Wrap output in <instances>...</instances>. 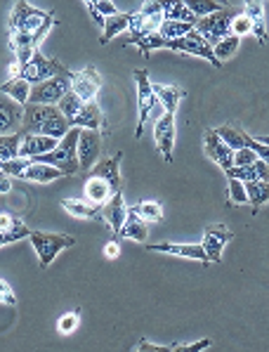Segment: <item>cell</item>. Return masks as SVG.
<instances>
[{
	"mask_svg": "<svg viewBox=\"0 0 269 352\" xmlns=\"http://www.w3.org/2000/svg\"><path fill=\"white\" fill-rule=\"evenodd\" d=\"M21 133L45 135V138L62 140L71 130V123L67 121L62 111L52 104H31L26 102L24 113H21Z\"/></svg>",
	"mask_w": 269,
	"mask_h": 352,
	"instance_id": "6da1fadb",
	"label": "cell"
},
{
	"mask_svg": "<svg viewBox=\"0 0 269 352\" xmlns=\"http://www.w3.org/2000/svg\"><path fill=\"white\" fill-rule=\"evenodd\" d=\"M163 10H165V3H159V0H149V3L142 5L139 12L130 14V21H128V36L126 45L134 43L137 45L139 41H144L147 36L152 34H159L161 24H163Z\"/></svg>",
	"mask_w": 269,
	"mask_h": 352,
	"instance_id": "7a4b0ae2",
	"label": "cell"
},
{
	"mask_svg": "<svg viewBox=\"0 0 269 352\" xmlns=\"http://www.w3.org/2000/svg\"><path fill=\"white\" fill-rule=\"evenodd\" d=\"M78 135H80V128H71L59 144L52 151L43 156H36V164H47L57 170H62L64 175H73L78 168V154H76V147H78Z\"/></svg>",
	"mask_w": 269,
	"mask_h": 352,
	"instance_id": "3957f363",
	"label": "cell"
},
{
	"mask_svg": "<svg viewBox=\"0 0 269 352\" xmlns=\"http://www.w3.org/2000/svg\"><path fill=\"white\" fill-rule=\"evenodd\" d=\"M50 19H55V12H40L38 8H31L26 0L14 3L10 14V31L12 34H38Z\"/></svg>",
	"mask_w": 269,
	"mask_h": 352,
	"instance_id": "277c9868",
	"label": "cell"
},
{
	"mask_svg": "<svg viewBox=\"0 0 269 352\" xmlns=\"http://www.w3.org/2000/svg\"><path fill=\"white\" fill-rule=\"evenodd\" d=\"M57 76H67V78H71L73 74L69 72L62 62H57V59H45L40 52H34V57L29 59V64H26L24 69H19L17 78L26 80V83H31V85H38V83H45V80H50V78H57Z\"/></svg>",
	"mask_w": 269,
	"mask_h": 352,
	"instance_id": "5b68a950",
	"label": "cell"
},
{
	"mask_svg": "<svg viewBox=\"0 0 269 352\" xmlns=\"http://www.w3.org/2000/svg\"><path fill=\"white\" fill-rule=\"evenodd\" d=\"M31 243H34L36 253H38L40 267H50V263L57 258V253L62 248L76 246V239L67 234H52V232H31L29 234Z\"/></svg>",
	"mask_w": 269,
	"mask_h": 352,
	"instance_id": "8992f818",
	"label": "cell"
},
{
	"mask_svg": "<svg viewBox=\"0 0 269 352\" xmlns=\"http://www.w3.org/2000/svg\"><path fill=\"white\" fill-rule=\"evenodd\" d=\"M231 19H234V14H231L229 8H222L220 12H213L208 14V17H201L196 21V26H194V31H196L198 36L206 38L208 45H218L222 38L231 36Z\"/></svg>",
	"mask_w": 269,
	"mask_h": 352,
	"instance_id": "52a82bcc",
	"label": "cell"
},
{
	"mask_svg": "<svg viewBox=\"0 0 269 352\" xmlns=\"http://www.w3.org/2000/svg\"><path fill=\"white\" fill-rule=\"evenodd\" d=\"M73 76H76V74H73ZM73 76H71V78H67V76H57V78H50V80H45V83L31 85L29 102H31V104H52V107H55L64 95L71 93Z\"/></svg>",
	"mask_w": 269,
	"mask_h": 352,
	"instance_id": "ba28073f",
	"label": "cell"
},
{
	"mask_svg": "<svg viewBox=\"0 0 269 352\" xmlns=\"http://www.w3.org/2000/svg\"><path fill=\"white\" fill-rule=\"evenodd\" d=\"M215 135H218L220 140H222L224 144H227L229 149H250L257 154V159H265L269 156V147L267 142H262V140H255L250 138L248 133H244L241 128H231V126H224V128H218L215 130Z\"/></svg>",
	"mask_w": 269,
	"mask_h": 352,
	"instance_id": "9c48e42d",
	"label": "cell"
},
{
	"mask_svg": "<svg viewBox=\"0 0 269 352\" xmlns=\"http://www.w3.org/2000/svg\"><path fill=\"white\" fill-rule=\"evenodd\" d=\"M132 78L137 80V104H139V121H137V130H134V138H142L147 118L156 104V95L152 90V83H149V74L144 69H134Z\"/></svg>",
	"mask_w": 269,
	"mask_h": 352,
	"instance_id": "30bf717a",
	"label": "cell"
},
{
	"mask_svg": "<svg viewBox=\"0 0 269 352\" xmlns=\"http://www.w3.org/2000/svg\"><path fill=\"white\" fill-rule=\"evenodd\" d=\"M168 50H175V52H182V55H196V57H203L213 64V67H222V64L215 59L213 55V47L206 43V38L198 36L196 31H189L187 36L177 38V41H168Z\"/></svg>",
	"mask_w": 269,
	"mask_h": 352,
	"instance_id": "8fae6325",
	"label": "cell"
},
{
	"mask_svg": "<svg viewBox=\"0 0 269 352\" xmlns=\"http://www.w3.org/2000/svg\"><path fill=\"white\" fill-rule=\"evenodd\" d=\"M100 151H102V135L100 130H88V128H80L78 135V168L80 170H90L97 159H100Z\"/></svg>",
	"mask_w": 269,
	"mask_h": 352,
	"instance_id": "7c38bea8",
	"label": "cell"
},
{
	"mask_svg": "<svg viewBox=\"0 0 269 352\" xmlns=\"http://www.w3.org/2000/svg\"><path fill=\"white\" fill-rule=\"evenodd\" d=\"M231 230L227 225H208L203 232V253L208 256L211 263H220L222 260V248L227 246V241H231Z\"/></svg>",
	"mask_w": 269,
	"mask_h": 352,
	"instance_id": "4fadbf2b",
	"label": "cell"
},
{
	"mask_svg": "<svg viewBox=\"0 0 269 352\" xmlns=\"http://www.w3.org/2000/svg\"><path fill=\"white\" fill-rule=\"evenodd\" d=\"M154 138L156 144H159V151L163 154L165 164H173V144H175V113L165 111L163 116L159 118L154 128Z\"/></svg>",
	"mask_w": 269,
	"mask_h": 352,
	"instance_id": "5bb4252c",
	"label": "cell"
},
{
	"mask_svg": "<svg viewBox=\"0 0 269 352\" xmlns=\"http://www.w3.org/2000/svg\"><path fill=\"white\" fill-rule=\"evenodd\" d=\"M203 147H206L208 159H213L222 170L234 166V149H229L227 144L215 135V130H206V133H203Z\"/></svg>",
	"mask_w": 269,
	"mask_h": 352,
	"instance_id": "9a60e30c",
	"label": "cell"
},
{
	"mask_svg": "<svg viewBox=\"0 0 269 352\" xmlns=\"http://www.w3.org/2000/svg\"><path fill=\"white\" fill-rule=\"evenodd\" d=\"M59 144L55 138H45V135H31L21 133V144H19V159H36L47 151H52Z\"/></svg>",
	"mask_w": 269,
	"mask_h": 352,
	"instance_id": "2e32d148",
	"label": "cell"
},
{
	"mask_svg": "<svg viewBox=\"0 0 269 352\" xmlns=\"http://www.w3.org/2000/svg\"><path fill=\"white\" fill-rule=\"evenodd\" d=\"M100 88H102V76L95 72V67H88V69H83L80 74L73 76L71 90L83 102H93L95 95L100 93Z\"/></svg>",
	"mask_w": 269,
	"mask_h": 352,
	"instance_id": "e0dca14e",
	"label": "cell"
},
{
	"mask_svg": "<svg viewBox=\"0 0 269 352\" xmlns=\"http://www.w3.org/2000/svg\"><path fill=\"white\" fill-rule=\"evenodd\" d=\"M149 251H159V253H170V256H180V258H191V260H198V263H211L208 256L203 253L201 243H194V246H187V243H170V241H163V243H149Z\"/></svg>",
	"mask_w": 269,
	"mask_h": 352,
	"instance_id": "ac0fdd59",
	"label": "cell"
},
{
	"mask_svg": "<svg viewBox=\"0 0 269 352\" xmlns=\"http://www.w3.org/2000/svg\"><path fill=\"white\" fill-rule=\"evenodd\" d=\"M121 159H123V151H118V154L109 156V159H104L93 166V175L102 177L104 182H109L114 192L121 189Z\"/></svg>",
	"mask_w": 269,
	"mask_h": 352,
	"instance_id": "d6986e66",
	"label": "cell"
},
{
	"mask_svg": "<svg viewBox=\"0 0 269 352\" xmlns=\"http://www.w3.org/2000/svg\"><path fill=\"white\" fill-rule=\"evenodd\" d=\"M102 215H104L106 225L114 230V234H118V230H121V225L126 223L128 218V208H126V201H123V194L121 189L118 192L111 194V199L102 206Z\"/></svg>",
	"mask_w": 269,
	"mask_h": 352,
	"instance_id": "ffe728a7",
	"label": "cell"
},
{
	"mask_svg": "<svg viewBox=\"0 0 269 352\" xmlns=\"http://www.w3.org/2000/svg\"><path fill=\"white\" fill-rule=\"evenodd\" d=\"M224 173H227V177H236L241 182H253V180H267L269 168L265 159H255L248 166H231Z\"/></svg>",
	"mask_w": 269,
	"mask_h": 352,
	"instance_id": "44dd1931",
	"label": "cell"
},
{
	"mask_svg": "<svg viewBox=\"0 0 269 352\" xmlns=\"http://www.w3.org/2000/svg\"><path fill=\"white\" fill-rule=\"evenodd\" d=\"M73 128H88V130H100L104 126V113H102L97 102H85L76 113V118L71 121Z\"/></svg>",
	"mask_w": 269,
	"mask_h": 352,
	"instance_id": "7402d4cb",
	"label": "cell"
},
{
	"mask_svg": "<svg viewBox=\"0 0 269 352\" xmlns=\"http://www.w3.org/2000/svg\"><path fill=\"white\" fill-rule=\"evenodd\" d=\"M147 234H149V223L147 220H142L139 215H134L128 210V218L126 223L121 225V230H118V239H134L139 243L147 241Z\"/></svg>",
	"mask_w": 269,
	"mask_h": 352,
	"instance_id": "603a6c76",
	"label": "cell"
},
{
	"mask_svg": "<svg viewBox=\"0 0 269 352\" xmlns=\"http://www.w3.org/2000/svg\"><path fill=\"white\" fill-rule=\"evenodd\" d=\"M246 17L250 21V31L255 34L257 43L260 45H265L267 43V24H265V5L262 3H255V0H250V3H246Z\"/></svg>",
	"mask_w": 269,
	"mask_h": 352,
	"instance_id": "cb8c5ba5",
	"label": "cell"
},
{
	"mask_svg": "<svg viewBox=\"0 0 269 352\" xmlns=\"http://www.w3.org/2000/svg\"><path fill=\"white\" fill-rule=\"evenodd\" d=\"M114 189H111L109 182H104L102 177L90 175L88 182H85V201L93 204V206H104L111 199Z\"/></svg>",
	"mask_w": 269,
	"mask_h": 352,
	"instance_id": "d4e9b609",
	"label": "cell"
},
{
	"mask_svg": "<svg viewBox=\"0 0 269 352\" xmlns=\"http://www.w3.org/2000/svg\"><path fill=\"white\" fill-rule=\"evenodd\" d=\"M152 90L156 95V102H161L168 113H175L177 107H180V102L185 100V95H187L185 90L177 88V85H154L152 83Z\"/></svg>",
	"mask_w": 269,
	"mask_h": 352,
	"instance_id": "484cf974",
	"label": "cell"
},
{
	"mask_svg": "<svg viewBox=\"0 0 269 352\" xmlns=\"http://www.w3.org/2000/svg\"><path fill=\"white\" fill-rule=\"evenodd\" d=\"M59 206H62L69 215H73V218L93 220V218H100V215H102V206H93L88 201H78V199H62Z\"/></svg>",
	"mask_w": 269,
	"mask_h": 352,
	"instance_id": "4316f807",
	"label": "cell"
},
{
	"mask_svg": "<svg viewBox=\"0 0 269 352\" xmlns=\"http://www.w3.org/2000/svg\"><path fill=\"white\" fill-rule=\"evenodd\" d=\"M244 187H246V197H248L253 213H257V210H260L269 199V182L267 180H253V182H244Z\"/></svg>",
	"mask_w": 269,
	"mask_h": 352,
	"instance_id": "83f0119b",
	"label": "cell"
},
{
	"mask_svg": "<svg viewBox=\"0 0 269 352\" xmlns=\"http://www.w3.org/2000/svg\"><path fill=\"white\" fill-rule=\"evenodd\" d=\"M19 177H24V180H29V182H40L43 185V182H52V180H57V177H64V173L47 164H31Z\"/></svg>",
	"mask_w": 269,
	"mask_h": 352,
	"instance_id": "f1b7e54d",
	"label": "cell"
},
{
	"mask_svg": "<svg viewBox=\"0 0 269 352\" xmlns=\"http://www.w3.org/2000/svg\"><path fill=\"white\" fill-rule=\"evenodd\" d=\"M17 121H19V104L0 97V135H8L10 130H14Z\"/></svg>",
	"mask_w": 269,
	"mask_h": 352,
	"instance_id": "f546056e",
	"label": "cell"
},
{
	"mask_svg": "<svg viewBox=\"0 0 269 352\" xmlns=\"http://www.w3.org/2000/svg\"><path fill=\"white\" fill-rule=\"evenodd\" d=\"M0 93L10 95L14 102H19V104H26L31 95V83H26V80H21V78H10L8 83L0 85Z\"/></svg>",
	"mask_w": 269,
	"mask_h": 352,
	"instance_id": "4dcf8cb0",
	"label": "cell"
},
{
	"mask_svg": "<svg viewBox=\"0 0 269 352\" xmlns=\"http://www.w3.org/2000/svg\"><path fill=\"white\" fill-rule=\"evenodd\" d=\"M163 21H182V24H189V26H196V17L187 10L185 3H165V10H163Z\"/></svg>",
	"mask_w": 269,
	"mask_h": 352,
	"instance_id": "1f68e13d",
	"label": "cell"
},
{
	"mask_svg": "<svg viewBox=\"0 0 269 352\" xmlns=\"http://www.w3.org/2000/svg\"><path fill=\"white\" fill-rule=\"evenodd\" d=\"M130 213L139 215L142 220L147 223H161L163 220V208H161L159 201H142V204H134L132 208H128Z\"/></svg>",
	"mask_w": 269,
	"mask_h": 352,
	"instance_id": "d6a6232c",
	"label": "cell"
},
{
	"mask_svg": "<svg viewBox=\"0 0 269 352\" xmlns=\"http://www.w3.org/2000/svg\"><path fill=\"white\" fill-rule=\"evenodd\" d=\"M19 144H21V130L14 135H0V161L19 159Z\"/></svg>",
	"mask_w": 269,
	"mask_h": 352,
	"instance_id": "836d02e7",
	"label": "cell"
},
{
	"mask_svg": "<svg viewBox=\"0 0 269 352\" xmlns=\"http://www.w3.org/2000/svg\"><path fill=\"white\" fill-rule=\"evenodd\" d=\"M128 21H130V14H123V12L114 14V17L106 21V24H104V34H102V38H100L102 45H106V43H109L114 36L121 34V31H126L128 29Z\"/></svg>",
	"mask_w": 269,
	"mask_h": 352,
	"instance_id": "e575fe53",
	"label": "cell"
},
{
	"mask_svg": "<svg viewBox=\"0 0 269 352\" xmlns=\"http://www.w3.org/2000/svg\"><path fill=\"white\" fill-rule=\"evenodd\" d=\"M83 104H85V102L80 100V97L71 90V93H67V95L62 97V100L57 102V109L62 111L64 116H67V121H69V123H71L73 118H76V113L80 111V107H83ZM71 128H73V126H71Z\"/></svg>",
	"mask_w": 269,
	"mask_h": 352,
	"instance_id": "d590c367",
	"label": "cell"
},
{
	"mask_svg": "<svg viewBox=\"0 0 269 352\" xmlns=\"http://www.w3.org/2000/svg\"><path fill=\"white\" fill-rule=\"evenodd\" d=\"M239 45H241V38L227 36V38H222V41H220L218 45H213V55H215V59H218L220 64H222L224 59H229V57H234V55H236Z\"/></svg>",
	"mask_w": 269,
	"mask_h": 352,
	"instance_id": "8d00e7d4",
	"label": "cell"
},
{
	"mask_svg": "<svg viewBox=\"0 0 269 352\" xmlns=\"http://www.w3.org/2000/svg\"><path fill=\"white\" fill-rule=\"evenodd\" d=\"M189 31H194V26L182 24V21H163L159 29V36L165 38V41H177V38L187 36Z\"/></svg>",
	"mask_w": 269,
	"mask_h": 352,
	"instance_id": "74e56055",
	"label": "cell"
},
{
	"mask_svg": "<svg viewBox=\"0 0 269 352\" xmlns=\"http://www.w3.org/2000/svg\"><path fill=\"white\" fill-rule=\"evenodd\" d=\"M187 5V10L194 14L196 19H201V17H208V14H213V12H220L222 8H227V5H222V3H213V0H201V3H185Z\"/></svg>",
	"mask_w": 269,
	"mask_h": 352,
	"instance_id": "f35d334b",
	"label": "cell"
},
{
	"mask_svg": "<svg viewBox=\"0 0 269 352\" xmlns=\"http://www.w3.org/2000/svg\"><path fill=\"white\" fill-rule=\"evenodd\" d=\"M31 164H36V159H12V161H0V173L8 177H19Z\"/></svg>",
	"mask_w": 269,
	"mask_h": 352,
	"instance_id": "ab89813d",
	"label": "cell"
},
{
	"mask_svg": "<svg viewBox=\"0 0 269 352\" xmlns=\"http://www.w3.org/2000/svg\"><path fill=\"white\" fill-rule=\"evenodd\" d=\"M137 45H139V52H142L144 57H149V55H152V50H159V47H168V41H165V38H161L159 34H152V36L144 38V41H139Z\"/></svg>",
	"mask_w": 269,
	"mask_h": 352,
	"instance_id": "60d3db41",
	"label": "cell"
},
{
	"mask_svg": "<svg viewBox=\"0 0 269 352\" xmlns=\"http://www.w3.org/2000/svg\"><path fill=\"white\" fill-rule=\"evenodd\" d=\"M227 204H248V197H246V187L241 180H236V177H229V199Z\"/></svg>",
	"mask_w": 269,
	"mask_h": 352,
	"instance_id": "b9f144b4",
	"label": "cell"
},
{
	"mask_svg": "<svg viewBox=\"0 0 269 352\" xmlns=\"http://www.w3.org/2000/svg\"><path fill=\"white\" fill-rule=\"evenodd\" d=\"M14 230H26V225L21 223L17 215L0 213V232H14Z\"/></svg>",
	"mask_w": 269,
	"mask_h": 352,
	"instance_id": "7bdbcfd3",
	"label": "cell"
},
{
	"mask_svg": "<svg viewBox=\"0 0 269 352\" xmlns=\"http://www.w3.org/2000/svg\"><path fill=\"white\" fill-rule=\"evenodd\" d=\"M250 31V21L246 14H236L234 19H231V36H236V38H241V36H246Z\"/></svg>",
	"mask_w": 269,
	"mask_h": 352,
	"instance_id": "ee69618b",
	"label": "cell"
},
{
	"mask_svg": "<svg viewBox=\"0 0 269 352\" xmlns=\"http://www.w3.org/2000/svg\"><path fill=\"white\" fill-rule=\"evenodd\" d=\"M0 305H10V307L17 305V296H14L12 286L3 279H0Z\"/></svg>",
	"mask_w": 269,
	"mask_h": 352,
	"instance_id": "f6af8a7d",
	"label": "cell"
},
{
	"mask_svg": "<svg viewBox=\"0 0 269 352\" xmlns=\"http://www.w3.org/2000/svg\"><path fill=\"white\" fill-rule=\"evenodd\" d=\"M31 234V230H14V232H0V246H8V243H14L19 239H26Z\"/></svg>",
	"mask_w": 269,
	"mask_h": 352,
	"instance_id": "bcb514c9",
	"label": "cell"
},
{
	"mask_svg": "<svg viewBox=\"0 0 269 352\" xmlns=\"http://www.w3.org/2000/svg\"><path fill=\"white\" fill-rule=\"evenodd\" d=\"M76 327H78V310L69 312V315H64L62 319H59V329H62V333H71Z\"/></svg>",
	"mask_w": 269,
	"mask_h": 352,
	"instance_id": "7dc6e473",
	"label": "cell"
},
{
	"mask_svg": "<svg viewBox=\"0 0 269 352\" xmlns=\"http://www.w3.org/2000/svg\"><path fill=\"white\" fill-rule=\"evenodd\" d=\"M255 159H257V154L250 149H236L234 151V166H248Z\"/></svg>",
	"mask_w": 269,
	"mask_h": 352,
	"instance_id": "c3c4849f",
	"label": "cell"
},
{
	"mask_svg": "<svg viewBox=\"0 0 269 352\" xmlns=\"http://www.w3.org/2000/svg\"><path fill=\"white\" fill-rule=\"evenodd\" d=\"M211 345H213L211 338H203V340H198V343H191V345H175V350H180V352H198V350H203V348H211Z\"/></svg>",
	"mask_w": 269,
	"mask_h": 352,
	"instance_id": "681fc988",
	"label": "cell"
},
{
	"mask_svg": "<svg viewBox=\"0 0 269 352\" xmlns=\"http://www.w3.org/2000/svg\"><path fill=\"white\" fill-rule=\"evenodd\" d=\"M85 8H88L90 17H93V19L97 21V26H102V29H104L106 19L102 17V12H100V10H97V3H93V0H85Z\"/></svg>",
	"mask_w": 269,
	"mask_h": 352,
	"instance_id": "f907efd6",
	"label": "cell"
},
{
	"mask_svg": "<svg viewBox=\"0 0 269 352\" xmlns=\"http://www.w3.org/2000/svg\"><path fill=\"white\" fill-rule=\"evenodd\" d=\"M137 350H142V352H170V350H175V345H170V348H163V345H154V343H149V340H139V348Z\"/></svg>",
	"mask_w": 269,
	"mask_h": 352,
	"instance_id": "816d5d0a",
	"label": "cell"
},
{
	"mask_svg": "<svg viewBox=\"0 0 269 352\" xmlns=\"http://www.w3.org/2000/svg\"><path fill=\"white\" fill-rule=\"evenodd\" d=\"M97 10H100V12H102V17H104V14H109V17H114V14H118L116 5H114V3H106V0H102V3H97Z\"/></svg>",
	"mask_w": 269,
	"mask_h": 352,
	"instance_id": "f5cc1de1",
	"label": "cell"
},
{
	"mask_svg": "<svg viewBox=\"0 0 269 352\" xmlns=\"http://www.w3.org/2000/svg\"><path fill=\"white\" fill-rule=\"evenodd\" d=\"M104 256H106V258H118V243H116V241L106 243V248H104Z\"/></svg>",
	"mask_w": 269,
	"mask_h": 352,
	"instance_id": "db71d44e",
	"label": "cell"
},
{
	"mask_svg": "<svg viewBox=\"0 0 269 352\" xmlns=\"http://www.w3.org/2000/svg\"><path fill=\"white\" fill-rule=\"evenodd\" d=\"M10 189H12V182H10V177H0V194H8Z\"/></svg>",
	"mask_w": 269,
	"mask_h": 352,
	"instance_id": "11a10c76",
	"label": "cell"
}]
</instances>
